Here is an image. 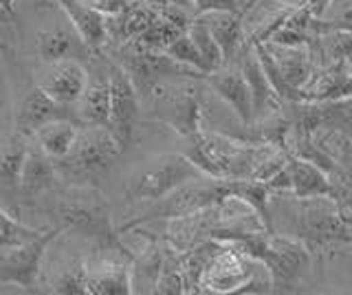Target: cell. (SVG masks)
Returning <instances> with one entry per match:
<instances>
[{
	"label": "cell",
	"mask_w": 352,
	"mask_h": 295,
	"mask_svg": "<svg viewBox=\"0 0 352 295\" xmlns=\"http://www.w3.org/2000/svg\"><path fill=\"white\" fill-rule=\"evenodd\" d=\"M203 84L209 91H214L223 100L234 115L240 119L242 126L253 124V106H251V93L245 75H242L238 64H223L216 71H209L203 75Z\"/></svg>",
	"instance_id": "cell-16"
},
{
	"label": "cell",
	"mask_w": 352,
	"mask_h": 295,
	"mask_svg": "<svg viewBox=\"0 0 352 295\" xmlns=\"http://www.w3.org/2000/svg\"><path fill=\"white\" fill-rule=\"evenodd\" d=\"M60 234H64L60 225L42 229V234H38L36 238L0 256V284H16L22 291H36L44 254Z\"/></svg>",
	"instance_id": "cell-12"
},
{
	"label": "cell",
	"mask_w": 352,
	"mask_h": 295,
	"mask_svg": "<svg viewBox=\"0 0 352 295\" xmlns=\"http://www.w3.org/2000/svg\"><path fill=\"white\" fill-rule=\"evenodd\" d=\"M260 265L269 273L271 293H297L306 273L311 271L313 254L300 238L269 232Z\"/></svg>",
	"instance_id": "cell-10"
},
{
	"label": "cell",
	"mask_w": 352,
	"mask_h": 295,
	"mask_svg": "<svg viewBox=\"0 0 352 295\" xmlns=\"http://www.w3.org/2000/svg\"><path fill=\"white\" fill-rule=\"evenodd\" d=\"M141 102L150 106V119L170 126L176 135L190 139L203 130V80L179 78L163 82Z\"/></svg>",
	"instance_id": "cell-3"
},
{
	"label": "cell",
	"mask_w": 352,
	"mask_h": 295,
	"mask_svg": "<svg viewBox=\"0 0 352 295\" xmlns=\"http://www.w3.org/2000/svg\"><path fill=\"white\" fill-rule=\"evenodd\" d=\"M36 82L51 100L64 106H75L86 89L88 67L75 58L49 62L44 64V69L36 71Z\"/></svg>",
	"instance_id": "cell-15"
},
{
	"label": "cell",
	"mask_w": 352,
	"mask_h": 295,
	"mask_svg": "<svg viewBox=\"0 0 352 295\" xmlns=\"http://www.w3.org/2000/svg\"><path fill=\"white\" fill-rule=\"evenodd\" d=\"M86 276H88V265L86 260L77 258L66 267L58 278L49 284V293H60V295H88L86 293Z\"/></svg>",
	"instance_id": "cell-33"
},
{
	"label": "cell",
	"mask_w": 352,
	"mask_h": 295,
	"mask_svg": "<svg viewBox=\"0 0 352 295\" xmlns=\"http://www.w3.org/2000/svg\"><path fill=\"white\" fill-rule=\"evenodd\" d=\"M80 51H88L86 45L75 34V29H64V27H53L47 31H40L36 38V53L42 64L49 62H60L66 58L80 60ZM93 53V51H88Z\"/></svg>",
	"instance_id": "cell-25"
},
{
	"label": "cell",
	"mask_w": 352,
	"mask_h": 295,
	"mask_svg": "<svg viewBox=\"0 0 352 295\" xmlns=\"http://www.w3.org/2000/svg\"><path fill=\"white\" fill-rule=\"evenodd\" d=\"M14 3L16 0H0V5H3L5 9H9V12H14Z\"/></svg>",
	"instance_id": "cell-40"
},
{
	"label": "cell",
	"mask_w": 352,
	"mask_h": 295,
	"mask_svg": "<svg viewBox=\"0 0 352 295\" xmlns=\"http://www.w3.org/2000/svg\"><path fill=\"white\" fill-rule=\"evenodd\" d=\"M130 232L146 238V247L137 256L132 254V293H154L163 262V240L141 227H132Z\"/></svg>",
	"instance_id": "cell-24"
},
{
	"label": "cell",
	"mask_w": 352,
	"mask_h": 295,
	"mask_svg": "<svg viewBox=\"0 0 352 295\" xmlns=\"http://www.w3.org/2000/svg\"><path fill=\"white\" fill-rule=\"evenodd\" d=\"M256 262L258 260L245 256L234 243L223 240L207 262L198 293H271L269 280L256 278Z\"/></svg>",
	"instance_id": "cell-9"
},
{
	"label": "cell",
	"mask_w": 352,
	"mask_h": 295,
	"mask_svg": "<svg viewBox=\"0 0 352 295\" xmlns=\"http://www.w3.org/2000/svg\"><path fill=\"white\" fill-rule=\"evenodd\" d=\"M77 130H80V124L75 119H53V122L40 126L36 133H33V139L38 141L40 148L47 152V155L58 161L62 157H66V152L71 150L73 141L77 137Z\"/></svg>",
	"instance_id": "cell-28"
},
{
	"label": "cell",
	"mask_w": 352,
	"mask_h": 295,
	"mask_svg": "<svg viewBox=\"0 0 352 295\" xmlns=\"http://www.w3.org/2000/svg\"><path fill=\"white\" fill-rule=\"evenodd\" d=\"M95 69H88V82L77 100L75 122L80 126H106L110 115V58L104 51L95 53Z\"/></svg>",
	"instance_id": "cell-14"
},
{
	"label": "cell",
	"mask_w": 352,
	"mask_h": 295,
	"mask_svg": "<svg viewBox=\"0 0 352 295\" xmlns=\"http://www.w3.org/2000/svg\"><path fill=\"white\" fill-rule=\"evenodd\" d=\"M267 51L271 53V60L278 69L280 78L289 93V102H300V91L304 84L311 80L315 67V60L311 56V49L304 47H284L273 45V42H262Z\"/></svg>",
	"instance_id": "cell-18"
},
{
	"label": "cell",
	"mask_w": 352,
	"mask_h": 295,
	"mask_svg": "<svg viewBox=\"0 0 352 295\" xmlns=\"http://www.w3.org/2000/svg\"><path fill=\"white\" fill-rule=\"evenodd\" d=\"M121 152L124 150L106 126H80L66 157L53 163L58 177L71 185H95Z\"/></svg>",
	"instance_id": "cell-4"
},
{
	"label": "cell",
	"mask_w": 352,
	"mask_h": 295,
	"mask_svg": "<svg viewBox=\"0 0 352 295\" xmlns=\"http://www.w3.org/2000/svg\"><path fill=\"white\" fill-rule=\"evenodd\" d=\"M352 95V73L346 60L317 67L300 91V102H335Z\"/></svg>",
	"instance_id": "cell-21"
},
{
	"label": "cell",
	"mask_w": 352,
	"mask_h": 295,
	"mask_svg": "<svg viewBox=\"0 0 352 295\" xmlns=\"http://www.w3.org/2000/svg\"><path fill=\"white\" fill-rule=\"evenodd\" d=\"M11 18H14V12H9V9H5L3 5H0V25H7Z\"/></svg>",
	"instance_id": "cell-38"
},
{
	"label": "cell",
	"mask_w": 352,
	"mask_h": 295,
	"mask_svg": "<svg viewBox=\"0 0 352 295\" xmlns=\"http://www.w3.org/2000/svg\"><path fill=\"white\" fill-rule=\"evenodd\" d=\"M198 177L205 174L183 152H161L146 159L130 174L124 194L130 203H154Z\"/></svg>",
	"instance_id": "cell-7"
},
{
	"label": "cell",
	"mask_w": 352,
	"mask_h": 295,
	"mask_svg": "<svg viewBox=\"0 0 352 295\" xmlns=\"http://www.w3.org/2000/svg\"><path fill=\"white\" fill-rule=\"evenodd\" d=\"M344 243H350V245H352V236H346V238H344Z\"/></svg>",
	"instance_id": "cell-42"
},
{
	"label": "cell",
	"mask_w": 352,
	"mask_h": 295,
	"mask_svg": "<svg viewBox=\"0 0 352 295\" xmlns=\"http://www.w3.org/2000/svg\"><path fill=\"white\" fill-rule=\"evenodd\" d=\"M227 181L225 179H214V177H198L194 181L183 183L181 188L172 190L170 194H165L163 199L154 201L148 212H143L141 216L132 218L130 223L117 227L119 234L130 232L132 227H141L154 221H170V218H181L190 216L194 212H201L205 207L214 205L218 201L227 199Z\"/></svg>",
	"instance_id": "cell-8"
},
{
	"label": "cell",
	"mask_w": 352,
	"mask_h": 295,
	"mask_svg": "<svg viewBox=\"0 0 352 295\" xmlns=\"http://www.w3.org/2000/svg\"><path fill=\"white\" fill-rule=\"evenodd\" d=\"M38 234H42V229L22 225L20 221H16L14 216L7 214L3 207H0V256L7 254L9 249L27 243L31 238H36Z\"/></svg>",
	"instance_id": "cell-34"
},
{
	"label": "cell",
	"mask_w": 352,
	"mask_h": 295,
	"mask_svg": "<svg viewBox=\"0 0 352 295\" xmlns=\"http://www.w3.org/2000/svg\"><path fill=\"white\" fill-rule=\"evenodd\" d=\"M234 64H238L242 75H245V80H247L249 93H251V106H253V122L282 111V104H284L282 97L269 82L267 73H264L262 64L258 60V53L249 40L245 42V47H242L240 56Z\"/></svg>",
	"instance_id": "cell-17"
},
{
	"label": "cell",
	"mask_w": 352,
	"mask_h": 295,
	"mask_svg": "<svg viewBox=\"0 0 352 295\" xmlns=\"http://www.w3.org/2000/svg\"><path fill=\"white\" fill-rule=\"evenodd\" d=\"M53 212L64 232H73L93 240L102 251H113V254L132 258L128 247L119 240V229H115L110 221L104 194L97 192L95 185H69L60 192Z\"/></svg>",
	"instance_id": "cell-2"
},
{
	"label": "cell",
	"mask_w": 352,
	"mask_h": 295,
	"mask_svg": "<svg viewBox=\"0 0 352 295\" xmlns=\"http://www.w3.org/2000/svg\"><path fill=\"white\" fill-rule=\"evenodd\" d=\"M194 12L201 16L207 12H242V7L238 0H194Z\"/></svg>",
	"instance_id": "cell-36"
},
{
	"label": "cell",
	"mask_w": 352,
	"mask_h": 295,
	"mask_svg": "<svg viewBox=\"0 0 352 295\" xmlns=\"http://www.w3.org/2000/svg\"><path fill=\"white\" fill-rule=\"evenodd\" d=\"M227 181V192L229 196H236L242 203H247L253 212L258 214V218L262 221V225L269 229V232H275L273 229V218H271V190L264 181L258 179H225Z\"/></svg>",
	"instance_id": "cell-27"
},
{
	"label": "cell",
	"mask_w": 352,
	"mask_h": 295,
	"mask_svg": "<svg viewBox=\"0 0 352 295\" xmlns=\"http://www.w3.org/2000/svg\"><path fill=\"white\" fill-rule=\"evenodd\" d=\"M293 234L315 256L333 251L335 245L352 236V216H344L330 196H308L295 199Z\"/></svg>",
	"instance_id": "cell-5"
},
{
	"label": "cell",
	"mask_w": 352,
	"mask_h": 295,
	"mask_svg": "<svg viewBox=\"0 0 352 295\" xmlns=\"http://www.w3.org/2000/svg\"><path fill=\"white\" fill-rule=\"evenodd\" d=\"M141 115V97L128 73L110 60V115L108 130L117 139L121 150H128L137 137Z\"/></svg>",
	"instance_id": "cell-13"
},
{
	"label": "cell",
	"mask_w": 352,
	"mask_h": 295,
	"mask_svg": "<svg viewBox=\"0 0 352 295\" xmlns=\"http://www.w3.org/2000/svg\"><path fill=\"white\" fill-rule=\"evenodd\" d=\"M62 12L69 16L71 27L80 40L86 45L88 51L99 53L108 45V29L106 16L99 14L95 7H91L86 0H58Z\"/></svg>",
	"instance_id": "cell-22"
},
{
	"label": "cell",
	"mask_w": 352,
	"mask_h": 295,
	"mask_svg": "<svg viewBox=\"0 0 352 295\" xmlns=\"http://www.w3.org/2000/svg\"><path fill=\"white\" fill-rule=\"evenodd\" d=\"M88 265V262H86ZM88 295H130L132 293V258L115 254L99 258L95 265H88L86 276Z\"/></svg>",
	"instance_id": "cell-19"
},
{
	"label": "cell",
	"mask_w": 352,
	"mask_h": 295,
	"mask_svg": "<svg viewBox=\"0 0 352 295\" xmlns=\"http://www.w3.org/2000/svg\"><path fill=\"white\" fill-rule=\"evenodd\" d=\"M86 3L91 5V7H95L99 14H104L108 18V16L121 14L132 3V0H86Z\"/></svg>",
	"instance_id": "cell-37"
},
{
	"label": "cell",
	"mask_w": 352,
	"mask_h": 295,
	"mask_svg": "<svg viewBox=\"0 0 352 295\" xmlns=\"http://www.w3.org/2000/svg\"><path fill=\"white\" fill-rule=\"evenodd\" d=\"M11 58V78H14V93H16V133L33 137V133L53 122V119H75L73 106L58 104L55 100L44 93L38 82L36 75L22 73V67L18 64V58L14 51H9Z\"/></svg>",
	"instance_id": "cell-11"
},
{
	"label": "cell",
	"mask_w": 352,
	"mask_h": 295,
	"mask_svg": "<svg viewBox=\"0 0 352 295\" xmlns=\"http://www.w3.org/2000/svg\"><path fill=\"white\" fill-rule=\"evenodd\" d=\"M238 3H240L242 12H245V14H247V9H249V7H253V0H238Z\"/></svg>",
	"instance_id": "cell-39"
},
{
	"label": "cell",
	"mask_w": 352,
	"mask_h": 295,
	"mask_svg": "<svg viewBox=\"0 0 352 295\" xmlns=\"http://www.w3.org/2000/svg\"><path fill=\"white\" fill-rule=\"evenodd\" d=\"M154 293L159 295H181L185 293V278L181 269V251H176L168 243H163V262Z\"/></svg>",
	"instance_id": "cell-30"
},
{
	"label": "cell",
	"mask_w": 352,
	"mask_h": 295,
	"mask_svg": "<svg viewBox=\"0 0 352 295\" xmlns=\"http://www.w3.org/2000/svg\"><path fill=\"white\" fill-rule=\"evenodd\" d=\"M286 170L291 177V199H308V196H330V183L324 170L311 161L289 155Z\"/></svg>",
	"instance_id": "cell-26"
},
{
	"label": "cell",
	"mask_w": 352,
	"mask_h": 295,
	"mask_svg": "<svg viewBox=\"0 0 352 295\" xmlns=\"http://www.w3.org/2000/svg\"><path fill=\"white\" fill-rule=\"evenodd\" d=\"M55 181H58V170H55L53 159L40 148L36 139L29 137V148L18 185L20 199L25 203H36L55 188Z\"/></svg>",
	"instance_id": "cell-20"
},
{
	"label": "cell",
	"mask_w": 352,
	"mask_h": 295,
	"mask_svg": "<svg viewBox=\"0 0 352 295\" xmlns=\"http://www.w3.org/2000/svg\"><path fill=\"white\" fill-rule=\"evenodd\" d=\"M165 53L176 60V62H181L185 64V67H192L196 71H201L205 73V67H203V58H201V53H198L196 45H194V40L187 36V29L183 31L181 36H176L168 47H165Z\"/></svg>",
	"instance_id": "cell-35"
},
{
	"label": "cell",
	"mask_w": 352,
	"mask_h": 295,
	"mask_svg": "<svg viewBox=\"0 0 352 295\" xmlns=\"http://www.w3.org/2000/svg\"><path fill=\"white\" fill-rule=\"evenodd\" d=\"M183 31H185L183 27L157 16L154 18V23L146 31H141V34L132 42L143 47V49H150V51H165V47H168L176 36H181Z\"/></svg>",
	"instance_id": "cell-32"
},
{
	"label": "cell",
	"mask_w": 352,
	"mask_h": 295,
	"mask_svg": "<svg viewBox=\"0 0 352 295\" xmlns=\"http://www.w3.org/2000/svg\"><path fill=\"white\" fill-rule=\"evenodd\" d=\"M27 148H29V137L16 133L7 139L3 152H0V185L5 190H18Z\"/></svg>",
	"instance_id": "cell-29"
},
{
	"label": "cell",
	"mask_w": 352,
	"mask_h": 295,
	"mask_svg": "<svg viewBox=\"0 0 352 295\" xmlns=\"http://www.w3.org/2000/svg\"><path fill=\"white\" fill-rule=\"evenodd\" d=\"M187 148L183 155L203 174L214 179H251L260 163L267 159L275 146L258 144L251 139H236L220 133H201L185 139Z\"/></svg>",
	"instance_id": "cell-1"
},
{
	"label": "cell",
	"mask_w": 352,
	"mask_h": 295,
	"mask_svg": "<svg viewBox=\"0 0 352 295\" xmlns=\"http://www.w3.org/2000/svg\"><path fill=\"white\" fill-rule=\"evenodd\" d=\"M209 34L214 36L216 45L220 47L225 64H234L240 56L242 47H245V25H242V12H207L201 14Z\"/></svg>",
	"instance_id": "cell-23"
},
{
	"label": "cell",
	"mask_w": 352,
	"mask_h": 295,
	"mask_svg": "<svg viewBox=\"0 0 352 295\" xmlns=\"http://www.w3.org/2000/svg\"><path fill=\"white\" fill-rule=\"evenodd\" d=\"M104 51L108 58L128 73V78L135 84L139 97H148L159 84L179 80V78H201V71L172 60L165 51H150L135 42H121V45H106Z\"/></svg>",
	"instance_id": "cell-6"
},
{
	"label": "cell",
	"mask_w": 352,
	"mask_h": 295,
	"mask_svg": "<svg viewBox=\"0 0 352 295\" xmlns=\"http://www.w3.org/2000/svg\"><path fill=\"white\" fill-rule=\"evenodd\" d=\"M187 36L194 40V45L198 49L203 58V67H205V73L209 71H216L223 67V53H220V47L216 45L214 36L209 34V29L205 25V20L201 16H194V20L190 25H187Z\"/></svg>",
	"instance_id": "cell-31"
},
{
	"label": "cell",
	"mask_w": 352,
	"mask_h": 295,
	"mask_svg": "<svg viewBox=\"0 0 352 295\" xmlns=\"http://www.w3.org/2000/svg\"><path fill=\"white\" fill-rule=\"evenodd\" d=\"M346 64H348V69H350V73H352V56H350V58L346 60Z\"/></svg>",
	"instance_id": "cell-41"
}]
</instances>
